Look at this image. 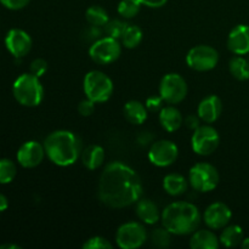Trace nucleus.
I'll return each mask as SVG.
<instances>
[{
	"instance_id": "1",
	"label": "nucleus",
	"mask_w": 249,
	"mask_h": 249,
	"mask_svg": "<svg viewBox=\"0 0 249 249\" xmlns=\"http://www.w3.org/2000/svg\"><path fill=\"white\" fill-rule=\"evenodd\" d=\"M143 187L138 173L122 162L106 165L99 180V198L111 208H125L142 197Z\"/></svg>"
},
{
	"instance_id": "2",
	"label": "nucleus",
	"mask_w": 249,
	"mask_h": 249,
	"mask_svg": "<svg viewBox=\"0 0 249 249\" xmlns=\"http://www.w3.org/2000/svg\"><path fill=\"white\" fill-rule=\"evenodd\" d=\"M49 160L58 167H68L77 162L82 155V141L70 130H56L44 141Z\"/></svg>"
},
{
	"instance_id": "3",
	"label": "nucleus",
	"mask_w": 249,
	"mask_h": 249,
	"mask_svg": "<svg viewBox=\"0 0 249 249\" xmlns=\"http://www.w3.org/2000/svg\"><path fill=\"white\" fill-rule=\"evenodd\" d=\"M162 224L173 235L184 236L194 233L201 224L202 216L195 204L190 202H174L160 214Z\"/></svg>"
},
{
	"instance_id": "4",
	"label": "nucleus",
	"mask_w": 249,
	"mask_h": 249,
	"mask_svg": "<svg viewBox=\"0 0 249 249\" xmlns=\"http://www.w3.org/2000/svg\"><path fill=\"white\" fill-rule=\"evenodd\" d=\"M12 94L22 106L36 107L43 101L44 88L39 77L33 73H24L15 80L12 85Z\"/></svg>"
},
{
	"instance_id": "5",
	"label": "nucleus",
	"mask_w": 249,
	"mask_h": 249,
	"mask_svg": "<svg viewBox=\"0 0 249 249\" xmlns=\"http://www.w3.org/2000/svg\"><path fill=\"white\" fill-rule=\"evenodd\" d=\"M83 88L88 99L95 104H102L113 94V83L108 75L101 71H90L83 82Z\"/></svg>"
},
{
	"instance_id": "6",
	"label": "nucleus",
	"mask_w": 249,
	"mask_h": 249,
	"mask_svg": "<svg viewBox=\"0 0 249 249\" xmlns=\"http://www.w3.org/2000/svg\"><path fill=\"white\" fill-rule=\"evenodd\" d=\"M219 180V172L209 163H197L190 169V185L198 192L213 191L218 186Z\"/></svg>"
},
{
	"instance_id": "7",
	"label": "nucleus",
	"mask_w": 249,
	"mask_h": 249,
	"mask_svg": "<svg viewBox=\"0 0 249 249\" xmlns=\"http://www.w3.org/2000/svg\"><path fill=\"white\" fill-rule=\"evenodd\" d=\"M122 53V45L118 39L105 36L95 40L89 49V55L94 62L99 65H109L119 58Z\"/></svg>"
},
{
	"instance_id": "8",
	"label": "nucleus",
	"mask_w": 249,
	"mask_h": 249,
	"mask_svg": "<svg viewBox=\"0 0 249 249\" xmlns=\"http://www.w3.org/2000/svg\"><path fill=\"white\" fill-rule=\"evenodd\" d=\"M147 240V232L142 224L130 221L117 230L116 242L122 249H138Z\"/></svg>"
},
{
	"instance_id": "9",
	"label": "nucleus",
	"mask_w": 249,
	"mask_h": 249,
	"mask_svg": "<svg viewBox=\"0 0 249 249\" xmlns=\"http://www.w3.org/2000/svg\"><path fill=\"white\" fill-rule=\"evenodd\" d=\"M160 95L167 104H180L187 95L186 80L178 73L164 75L160 80Z\"/></svg>"
},
{
	"instance_id": "10",
	"label": "nucleus",
	"mask_w": 249,
	"mask_h": 249,
	"mask_svg": "<svg viewBox=\"0 0 249 249\" xmlns=\"http://www.w3.org/2000/svg\"><path fill=\"white\" fill-rule=\"evenodd\" d=\"M186 62L190 68L198 72H208L216 67L219 53L209 45H197L187 53Z\"/></svg>"
},
{
	"instance_id": "11",
	"label": "nucleus",
	"mask_w": 249,
	"mask_h": 249,
	"mask_svg": "<svg viewBox=\"0 0 249 249\" xmlns=\"http://www.w3.org/2000/svg\"><path fill=\"white\" fill-rule=\"evenodd\" d=\"M220 136L218 131L211 125H199L194 130L191 145L194 152L199 156H209L218 148Z\"/></svg>"
},
{
	"instance_id": "12",
	"label": "nucleus",
	"mask_w": 249,
	"mask_h": 249,
	"mask_svg": "<svg viewBox=\"0 0 249 249\" xmlns=\"http://www.w3.org/2000/svg\"><path fill=\"white\" fill-rule=\"evenodd\" d=\"M179 156V148L173 141L160 140L151 145L148 151V160L152 164L164 168L172 165Z\"/></svg>"
},
{
	"instance_id": "13",
	"label": "nucleus",
	"mask_w": 249,
	"mask_h": 249,
	"mask_svg": "<svg viewBox=\"0 0 249 249\" xmlns=\"http://www.w3.org/2000/svg\"><path fill=\"white\" fill-rule=\"evenodd\" d=\"M32 44H33L32 38L23 29H11V31L7 32L6 38H5L6 49L16 58H22L28 55L32 49Z\"/></svg>"
},
{
	"instance_id": "14",
	"label": "nucleus",
	"mask_w": 249,
	"mask_h": 249,
	"mask_svg": "<svg viewBox=\"0 0 249 249\" xmlns=\"http://www.w3.org/2000/svg\"><path fill=\"white\" fill-rule=\"evenodd\" d=\"M44 145L36 141H27L17 151V162L23 168H36L43 162L45 157Z\"/></svg>"
},
{
	"instance_id": "15",
	"label": "nucleus",
	"mask_w": 249,
	"mask_h": 249,
	"mask_svg": "<svg viewBox=\"0 0 249 249\" xmlns=\"http://www.w3.org/2000/svg\"><path fill=\"white\" fill-rule=\"evenodd\" d=\"M231 218H232L231 209L221 202H215V203L211 204L203 214L204 223L212 230L224 229L230 223Z\"/></svg>"
},
{
	"instance_id": "16",
	"label": "nucleus",
	"mask_w": 249,
	"mask_h": 249,
	"mask_svg": "<svg viewBox=\"0 0 249 249\" xmlns=\"http://www.w3.org/2000/svg\"><path fill=\"white\" fill-rule=\"evenodd\" d=\"M228 48L235 55L242 56L249 53V26L238 24L230 32Z\"/></svg>"
},
{
	"instance_id": "17",
	"label": "nucleus",
	"mask_w": 249,
	"mask_h": 249,
	"mask_svg": "<svg viewBox=\"0 0 249 249\" xmlns=\"http://www.w3.org/2000/svg\"><path fill=\"white\" fill-rule=\"evenodd\" d=\"M221 111H223V104H221V100L215 95H211L202 100L197 108V113L201 121L208 124L214 123L220 117Z\"/></svg>"
},
{
	"instance_id": "18",
	"label": "nucleus",
	"mask_w": 249,
	"mask_h": 249,
	"mask_svg": "<svg viewBox=\"0 0 249 249\" xmlns=\"http://www.w3.org/2000/svg\"><path fill=\"white\" fill-rule=\"evenodd\" d=\"M135 212L138 218L142 223L147 224V225H153V224H156L160 219V213L157 204L148 198H142L141 197L136 202Z\"/></svg>"
},
{
	"instance_id": "19",
	"label": "nucleus",
	"mask_w": 249,
	"mask_h": 249,
	"mask_svg": "<svg viewBox=\"0 0 249 249\" xmlns=\"http://www.w3.org/2000/svg\"><path fill=\"white\" fill-rule=\"evenodd\" d=\"M160 123L169 133L179 130L184 123L182 114L174 106L163 107L160 111Z\"/></svg>"
},
{
	"instance_id": "20",
	"label": "nucleus",
	"mask_w": 249,
	"mask_h": 249,
	"mask_svg": "<svg viewBox=\"0 0 249 249\" xmlns=\"http://www.w3.org/2000/svg\"><path fill=\"white\" fill-rule=\"evenodd\" d=\"M220 240L211 230H196L190 238L192 249H218Z\"/></svg>"
},
{
	"instance_id": "21",
	"label": "nucleus",
	"mask_w": 249,
	"mask_h": 249,
	"mask_svg": "<svg viewBox=\"0 0 249 249\" xmlns=\"http://www.w3.org/2000/svg\"><path fill=\"white\" fill-rule=\"evenodd\" d=\"M82 162L89 170H95L101 167L105 162V150L99 145H90L82 151Z\"/></svg>"
},
{
	"instance_id": "22",
	"label": "nucleus",
	"mask_w": 249,
	"mask_h": 249,
	"mask_svg": "<svg viewBox=\"0 0 249 249\" xmlns=\"http://www.w3.org/2000/svg\"><path fill=\"white\" fill-rule=\"evenodd\" d=\"M147 107L142 102L131 100L124 106V117L129 123L140 125L147 119Z\"/></svg>"
},
{
	"instance_id": "23",
	"label": "nucleus",
	"mask_w": 249,
	"mask_h": 249,
	"mask_svg": "<svg viewBox=\"0 0 249 249\" xmlns=\"http://www.w3.org/2000/svg\"><path fill=\"white\" fill-rule=\"evenodd\" d=\"M163 187L170 196H180L187 191V180L180 174H168L163 180Z\"/></svg>"
},
{
	"instance_id": "24",
	"label": "nucleus",
	"mask_w": 249,
	"mask_h": 249,
	"mask_svg": "<svg viewBox=\"0 0 249 249\" xmlns=\"http://www.w3.org/2000/svg\"><path fill=\"white\" fill-rule=\"evenodd\" d=\"M243 230L238 225H230L228 228H224L223 232L220 235V243L226 248L237 247L243 241Z\"/></svg>"
},
{
	"instance_id": "25",
	"label": "nucleus",
	"mask_w": 249,
	"mask_h": 249,
	"mask_svg": "<svg viewBox=\"0 0 249 249\" xmlns=\"http://www.w3.org/2000/svg\"><path fill=\"white\" fill-rule=\"evenodd\" d=\"M229 70H230L232 77L236 78L237 80L243 82V80L249 79V61L246 60L241 55H237L233 58H231Z\"/></svg>"
},
{
	"instance_id": "26",
	"label": "nucleus",
	"mask_w": 249,
	"mask_h": 249,
	"mask_svg": "<svg viewBox=\"0 0 249 249\" xmlns=\"http://www.w3.org/2000/svg\"><path fill=\"white\" fill-rule=\"evenodd\" d=\"M85 18L89 22L90 26H96V27H104L108 19V14L106 10L99 5H92L85 12Z\"/></svg>"
},
{
	"instance_id": "27",
	"label": "nucleus",
	"mask_w": 249,
	"mask_h": 249,
	"mask_svg": "<svg viewBox=\"0 0 249 249\" xmlns=\"http://www.w3.org/2000/svg\"><path fill=\"white\" fill-rule=\"evenodd\" d=\"M122 45L126 49H135L142 41V31L138 26H128L121 38Z\"/></svg>"
},
{
	"instance_id": "28",
	"label": "nucleus",
	"mask_w": 249,
	"mask_h": 249,
	"mask_svg": "<svg viewBox=\"0 0 249 249\" xmlns=\"http://www.w3.org/2000/svg\"><path fill=\"white\" fill-rule=\"evenodd\" d=\"M172 235L173 233L169 230H167L164 226L158 228L151 233V243L157 248H168L172 242Z\"/></svg>"
},
{
	"instance_id": "29",
	"label": "nucleus",
	"mask_w": 249,
	"mask_h": 249,
	"mask_svg": "<svg viewBox=\"0 0 249 249\" xmlns=\"http://www.w3.org/2000/svg\"><path fill=\"white\" fill-rule=\"evenodd\" d=\"M17 174L16 164L9 158L0 160V184H10Z\"/></svg>"
},
{
	"instance_id": "30",
	"label": "nucleus",
	"mask_w": 249,
	"mask_h": 249,
	"mask_svg": "<svg viewBox=\"0 0 249 249\" xmlns=\"http://www.w3.org/2000/svg\"><path fill=\"white\" fill-rule=\"evenodd\" d=\"M141 5L139 0H122L118 4V14L124 18H134L140 12Z\"/></svg>"
},
{
	"instance_id": "31",
	"label": "nucleus",
	"mask_w": 249,
	"mask_h": 249,
	"mask_svg": "<svg viewBox=\"0 0 249 249\" xmlns=\"http://www.w3.org/2000/svg\"><path fill=\"white\" fill-rule=\"evenodd\" d=\"M128 26V23L121 21V19H111L104 26L105 33L107 34V36H111V38L121 39Z\"/></svg>"
},
{
	"instance_id": "32",
	"label": "nucleus",
	"mask_w": 249,
	"mask_h": 249,
	"mask_svg": "<svg viewBox=\"0 0 249 249\" xmlns=\"http://www.w3.org/2000/svg\"><path fill=\"white\" fill-rule=\"evenodd\" d=\"M84 249H112L113 245L109 242L108 240H106L105 237L101 236H94V237L89 238L87 242L83 245Z\"/></svg>"
},
{
	"instance_id": "33",
	"label": "nucleus",
	"mask_w": 249,
	"mask_h": 249,
	"mask_svg": "<svg viewBox=\"0 0 249 249\" xmlns=\"http://www.w3.org/2000/svg\"><path fill=\"white\" fill-rule=\"evenodd\" d=\"M46 71H48V62L44 58H36L31 63V73H33L36 77L40 78L41 75L45 74Z\"/></svg>"
},
{
	"instance_id": "34",
	"label": "nucleus",
	"mask_w": 249,
	"mask_h": 249,
	"mask_svg": "<svg viewBox=\"0 0 249 249\" xmlns=\"http://www.w3.org/2000/svg\"><path fill=\"white\" fill-rule=\"evenodd\" d=\"M95 111V102L91 101L90 99H85L83 101H80V104L78 105V112L80 113V116L83 117H89L94 113Z\"/></svg>"
},
{
	"instance_id": "35",
	"label": "nucleus",
	"mask_w": 249,
	"mask_h": 249,
	"mask_svg": "<svg viewBox=\"0 0 249 249\" xmlns=\"http://www.w3.org/2000/svg\"><path fill=\"white\" fill-rule=\"evenodd\" d=\"M31 0H0V4L9 10H21L29 4Z\"/></svg>"
},
{
	"instance_id": "36",
	"label": "nucleus",
	"mask_w": 249,
	"mask_h": 249,
	"mask_svg": "<svg viewBox=\"0 0 249 249\" xmlns=\"http://www.w3.org/2000/svg\"><path fill=\"white\" fill-rule=\"evenodd\" d=\"M164 101V100L162 99V96H151L148 97L147 100H146V107H147L148 111L151 112H157V111H160V109L163 108L162 107V102Z\"/></svg>"
},
{
	"instance_id": "37",
	"label": "nucleus",
	"mask_w": 249,
	"mask_h": 249,
	"mask_svg": "<svg viewBox=\"0 0 249 249\" xmlns=\"http://www.w3.org/2000/svg\"><path fill=\"white\" fill-rule=\"evenodd\" d=\"M199 122H201V118H199L198 114H190L185 118V125L187 126L191 130H196L199 126Z\"/></svg>"
},
{
	"instance_id": "38",
	"label": "nucleus",
	"mask_w": 249,
	"mask_h": 249,
	"mask_svg": "<svg viewBox=\"0 0 249 249\" xmlns=\"http://www.w3.org/2000/svg\"><path fill=\"white\" fill-rule=\"evenodd\" d=\"M142 5L147 7H152V9H158V7H162L167 4L168 0H139Z\"/></svg>"
},
{
	"instance_id": "39",
	"label": "nucleus",
	"mask_w": 249,
	"mask_h": 249,
	"mask_svg": "<svg viewBox=\"0 0 249 249\" xmlns=\"http://www.w3.org/2000/svg\"><path fill=\"white\" fill-rule=\"evenodd\" d=\"M152 139H153V136L151 135L150 131H142V133L140 134V136H139L138 141L140 145L146 146V145H148L151 141H152Z\"/></svg>"
},
{
	"instance_id": "40",
	"label": "nucleus",
	"mask_w": 249,
	"mask_h": 249,
	"mask_svg": "<svg viewBox=\"0 0 249 249\" xmlns=\"http://www.w3.org/2000/svg\"><path fill=\"white\" fill-rule=\"evenodd\" d=\"M9 207V201H7V197L4 196L2 194H0V213L5 212Z\"/></svg>"
},
{
	"instance_id": "41",
	"label": "nucleus",
	"mask_w": 249,
	"mask_h": 249,
	"mask_svg": "<svg viewBox=\"0 0 249 249\" xmlns=\"http://www.w3.org/2000/svg\"><path fill=\"white\" fill-rule=\"evenodd\" d=\"M0 249H21V247L17 245H11V243H6V245L0 246Z\"/></svg>"
},
{
	"instance_id": "42",
	"label": "nucleus",
	"mask_w": 249,
	"mask_h": 249,
	"mask_svg": "<svg viewBox=\"0 0 249 249\" xmlns=\"http://www.w3.org/2000/svg\"><path fill=\"white\" fill-rule=\"evenodd\" d=\"M241 247L243 249H249V237L243 238L242 243H241Z\"/></svg>"
}]
</instances>
